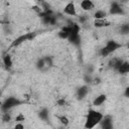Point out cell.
<instances>
[{"mask_svg":"<svg viewBox=\"0 0 129 129\" xmlns=\"http://www.w3.org/2000/svg\"><path fill=\"white\" fill-rule=\"evenodd\" d=\"M104 115L99 112V111H96V110H89L88 114H87V117H86V121H85V127L86 128H94L96 125L100 124L101 120L103 119Z\"/></svg>","mask_w":129,"mask_h":129,"instance_id":"cell-1","label":"cell"},{"mask_svg":"<svg viewBox=\"0 0 129 129\" xmlns=\"http://www.w3.org/2000/svg\"><path fill=\"white\" fill-rule=\"evenodd\" d=\"M120 47H121V44L118 43L117 41H115V40H109V41L106 43V45H105L103 48H101L100 54H101L102 56H108L110 53H112L113 51L117 50V49L120 48Z\"/></svg>","mask_w":129,"mask_h":129,"instance_id":"cell-2","label":"cell"},{"mask_svg":"<svg viewBox=\"0 0 129 129\" xmlns=\"http://www.w3.org/2000/svg\"><path fill=\"white\" fill-rule=\"evenodd\" d=\"M20 104H21V102H20L17 98H15V97H9V98H7V99L3 102L1 108H2V110H3L4 112H7V111L13 109L14 107H16V106H18V105H20Z\"/></svg>","mask_w":129,"mask_h":129,"instance_id":"cell-3","label":"cell"},{"mask_svg":"<svg viewBox=\"0 0 129 129\" xmlns=\"http://www.w3.org/2000/svg\"><path fill=\"white\" fill-rule=\"evenodd\" d=\"M34 36H35V33H34V32H27V33H24V34L18 36V37L12 42L11 45H12V46H17V45L21 44L22 42H24V41H26V40H31L32 38H34Z\"/></svg>","mask_w":129,"mask_h":129,"instance_id":"cell-4","label":"cell"},{"mask_svg":"<svg viewBox=\"0 0 129 129\" xmlns=\"http://www.w3.org/2000/svg\"><path fill=\"white\" fill-rule=\"evenodd\" d=\"M63 13L69 15V16H77V8L74 2H68L66 6L63 7Z\"/></svg>","mask_w":129,"mask_h":129,"instance_id":"cell-5","label":"cell"},{"mask_svg":"<svg viewBox=\"0 0 129 129\" xmlns=\"http://www.w3.org/2000/svg\"><path fill=\"white\" fill-rule=\"evenodd\" d=\"M80 6L86 12H90L95 9V4L92 0H82L80 2Z\"/></svg>","mask_w":129,"mask_h":129,"instance_id":"cell-6","label":"cell"},{"mask_svg":"<svg viewBox=\"0 0 129 129\" xmlns=\"http://www.w3.org/2000/svg\"><path fill=\"white\" fill-rule=\"evenodd\" d=\"M109 13L113 14V15H121L123 13V9L119 3L114 2L111 4V6L109 8Z\"/></svg>","mask_w":129,"mask_h":129,"instance_id":"cell-7","label":"cell"},{"mask_svg":"<svg viewBox=\"0 0 129 129\" xmlns=\"http://www.w3.org/2000/svg\"><path fill=\"white\" fill-rule=\"evenodd\" d=\"M93 23H94V25H95L96 27H98V28L108 27V26L111 25V22H110L108 19H106V17H105V18H101V19H95Z\"/></svg>","mask_w":129,"mask_h":129,"instance_id":"cell-8","label":"cell"},{"mask_svg":"<svg viewBox=\"0 0 129 129\" xmlns=\"http://www.w3.org/2000/svg\"><path fill=\"white\" fill-rule=\"evenodd\" d=\"M106 99H107V96H106L105 94H101V95L97 96V97L93 100V105H94L95 107H99V106H101V105H103V104L105 103Z\"/></svg>","mask_w":129,"mask_h":129,"instance_id":"cell-9","label":"cell"},{"mask_svg":"<svg viewBox=\"0 0 129 129\" xmlns=\"http://www.w3.org/2000/svg\"><path fill=\"white\" fill-rule=\"evenodd\" d=\"M117 71L121 75H126L127 73H129V63H128V61H122L120 67L117 69Z\"/></svg>","mask_w":129,"mask_h":129,"instance_id":"cell-10","label":"cell"},{"mask_svg":"<svg viewBox=\"0 0 129 129\" xmlns=\"http://www.w3.org/2000/svg\"><path fill=\"white\" fill-rule=\"evenodd\" d=\"M3 64H4V67H5L7 70L10 69V68L12 67L13 61H12V57H11L10 54L6 53V54L3 56Z\"/></svg>","mask_w":129,"mask_h":129,"instance_id":"cell-11","label":"cell"},{"mask_svg":"<svg viewBox=\"0 0 129 129\" xmlns=\"http://www.w3.org/2000/svg\"><path fill=\"white\" fill-rule=\"evenodd\" d=\"M100 123L102 124V127L105 128V129H110V128H112V120H111V118H110L109 116L103 117V119L101 120Z\"/></svg>","mask_w":129,"mask_h":129,"instance_id":"cell-12","label":"cell"},{"mask_svg":"<svg viewBox=\"0 0 129 129\" xmlns=\"http://www.w3.org/2000/svg\"><path fill=\"white\" fill-rule=\"evenodd\" d=\"M88 93H89V89H88V87H86V86H83V87L79 88L78 91H77V95H78V97L81 98V99L85 98Z\"/></svg>","mask_w":129,"mask_h":129,"instance_id":"cell-13","label":"cell"},{"mask_svg":"<svg viewBox=\"0 0 129 129\" xmlns=\"http://www.w3.org/2000/svg\"><path fill=\"white\" fill-rule=\"evenodd\" d=\"M106 15H107L106 11L99 9V10L95 11V13H94V18H95V19H101V18H105Z\"/></svg>","mask_w":129,"mask_h":129,"instance_id":"cell-14","label":"cell"},{"mask_svg":"<svg viewBox=\"0 0 129 129\" xmlns=\"http://www.w3.org/2000/svg\"><path fill=\"white\" fill-rule=\"evenodd\" d=\"M58 120H59V122L61 123V124H63V125H69V123H70V121H69V119H68V117L67 116H60V117H58Z\"/></svg>","mask_w":129,"mask_h":129,"instance_id":"cell-15","label":"cell"},{"mask_svg":"<svg viewBox=\"0 0 129 129\" xmlns=\"http://www.w3.org/2000/svg\"><path fill=\"white\" fill-rule=\"evenodd\" d=\"M47 115H48V113H47V111H46L45 109H43V110L39 113V116H40V118H42V119H46V118H47Z\"/></svg>","mask_w":129,"mask_h":129,"instance_id":"cell-16","label":"cell"},{"mask_svg":"<svg viewBox=\"0 0 129 129\" xmlns=\"http://www.w3.org/2000/svg\"><path fill=\"white\" fill-rule=\"evenodd\" d=\"M15 128H24V126L22 124H16L15 125Z\"/></svg>","mask_w":129,"mask_h":129,"instance_id":"cell-17","label":"cell"}]
</instances>
